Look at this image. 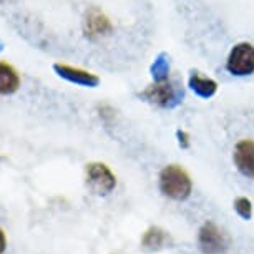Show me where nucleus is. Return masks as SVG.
Masks as SVG:
<instances>
[{
  "label": "nucleus",
  "mask_w": 254,
  "mask_h": 254,
  "mask_svg": "<svg viewBox=\"0 0 254 254\" xmlns=\"http://www.w3.org/2000/svg\"><path fill=\"white\" fill-rule=\"evenodd\" d=\"M160 191L173 201H185L193 191L190 175L178 165H168L160 173Z\"/></svg>",
  "instance_id": "f257e3e1"
},
{
  "label": "nucleus",
  "mask_w": 254,
  "mask_h": 254,
  "mask_svg": "<svg viewBox=\"0 0 254 254\" xmlns=\"http://www.w3.org/2000/svg\"><path fill=\"white\" fill-rule=\"evenodd\" d=\"M181 97H183V93L180 92L173 81H170V78L163 81H153L151 85H148L145 90L140 92L141 100L161 108L176 107L180 103Z\"/></svg>",
  "instance_id": "f03ea898"
},
{
  "label": "nucleus",
  "mask_w": 254,
  "mask_h": 254,
  "mask_svg": "<svg viewBox=\"0 0 254 254\" xmlns=\"http://www.w3.org/2000/svg\"><path fill=\"white\" fill-rule=\"evenodd\" d=\"M231 246V238L216 223L208 221L199 229L198 248L203 254H224Z\"/></svg>",
  "instance_id": "7ed1b4c3"
},
{
  "label": "nucleus",
  "mask_w": 254,
  "mask_h": 254,
  "mask_svg": "<svg viewBox=\"0 0 254 254\" xmlns=\"http://www.w3.org/2000/svg\"><path fill=\"white\" fill-rule=\"evenodd\" d=\"M226 70L233 76H249L254 73V45L249 42H239L229 50Z\"/></svg>",
  "instance_id": "20e7f679"
},
{
  "label": "nucleus",
  "mask_w": 254,
  "mask_h": 254,
  "mask_svg": "<svg viewBox=\"0 0 254 254\" xmlns=\"http://www.w3.org/2000/svg\"><path fill=\"white\" fill-rule=\"evenodd\" d=\"M87 185L95 194H110L117 186V178L112 170L103 163H90L87 165Z\"/></svg>",
  "instance_id": "39448f33"
},
{
  "label": "nucleus",
  "mask_w": 254,
  "mask_h": 254,
  "mask_svg": "<svg viewBox=\"0 0 254 254\" xmlns=\"http://www.w3.org/2000/svg\"><path fill=\"white\" fill-rule=\"evenodd\" d=\"M85 37L90 40H98V38L108 37L113 32V23L108 15L98 7H92L85 12L83 22H81Z\"/></svg>",
  "instance_id": "423d86ee"
},
{
  "label": "nucleus",
  "mask_w": 254,
  "mask_h": 254,
  "mask_svg": "<svg viewBox=\"0 0 254 254\" xmlns=\"http://www.w3.org/2000/svg\"><path fill=\"white\" fill-rule=\"evenodd\" d=\"M233 161L239 173L249 180H254V140L244 138L238 141L233 151Z\"/></svg>",
  "instance_id": "0eeeda50"
},
{
  "label": "nucleus",
  "mask_w": 254,
  "mask_h": 254,
  "mask_svg": "<svg viewBox=\"0 0 254 254\" xmlns=\"http://www.w3.org/2000/svg\"><path fill=\"white\" fill-rule=\"evenodd\" d=\"M55 71L59 73V76L65 78L66 81L70 83H76V85H81V87H88V88H93L97 87L100 83V78L92 71H87V70H81L78 66H71V65H65V64H55Z\"/></svg>",
  "instance_id": "6e6552de"
},
{
  "label": "nucleus",
  "mask_w": 254,
  "mask_h": 254,
  "mask_svg": "<svg viewBox=\"0 0 254 254\" xmlns=\"http://www.w3.org/2000/svg\"><path fill=\"white\" fill-rule=\"evenodd\" d=\"M188 87L199 98H213L218 92V81L213 80L208 75H203L201 71H191L188 78Z\"/></svg>",
  "instance_id": "1a4fd4ad"
},
{
  "label": "nucleus",
  "mask_w": 254,
  "mask_h": 254,
  "mask_svg": "<svg viewBox=\"0 0 254 254\" xmlns=\"http://www.w3.org/2000/svg\"><path fill=\"white\" fill-rule=\"evenodd\" d=\"M171 243L170 234L166 231H163L161 228L153 226L145 233V236L141 239V248L145 249L146 253H153V251H160V249L166 248L168 244Z\"/></svg>",
  "instance_id": "9d476101"
},
{
  "label": "nucleus",
  "mask_w": 254,
  "mask_h": 254,
  "mask_svg": "<svg viewBox=\"0 0 254 254\" xmlns=\"http://www.w3.org/2000/svg\"><path fill=\"white\" fill-rule=\"evenodd\" d=\"M20 87V76L8 64L0 62V95H12Z\"/></svg>",
  "instance_id": "9b49d317"
},
{
  "label": "nucleus",
  "mask_w": 254,
  "mask_h": 254,
  "mask_svg": "<svg viewBox=\"0 0 254 254\" xmlns=\"http://www.w3.org/2000/svg\"><path fill=\"white\" fill-rule=\"evenodd\" d=\"M151 75L155 81H163L170 78V59L161 54L156 57V60L151 65Z\"/></svg>",
  "instance_id": "f8f14e48"
},
{
  "label": "nucleus",
  "mask_w": 254,
  "mask_h": 254,
  "mask_svg": "<svg viewBox=\"0 0 254 254\" xmlns=\"http://www.w3.org/2000/svg\"><path fill=\"white\" fill-rule=\"evenodd\" d=\"M234 211H236V213L243 219H251V216H253L251 199L244 198V196H239V198H236V199H234Z\"/></svg>",
  "instance_id": "ddd939ff"
},
{
  "label": "nucleus",
  "mask_w": 254,
  "mask_h": 254,
  "mask_svg": "<svg viewBox=\"0 0 254 254\" xmlns=\"http://www.w3.org/2000/svg\"><path fill=\"white\" fill-rule=\"evenodd\" d=\"M176 136H178V141H180V146L181 148H190V135L183 130H178L176 131Z\"/></svg>",
  "instance_id": "4468645a"
},
{
  "label": "nucleus",
  "mask_w": 254,
  "mask_h": 254,
  "mask_svg": "<svg viewBox=\"0 0 254 254\" xmlns=\"http://www.w3.org/2000/svg\"><path fill=\"white\" fill-rule=\"evenodd\" d=\"M5 246H7L5 234H3V231H2V229H0V254H2L3 251H5Z\"/></svg>",
  "instance_id": "2eb2a0df"
}]
</instances>
